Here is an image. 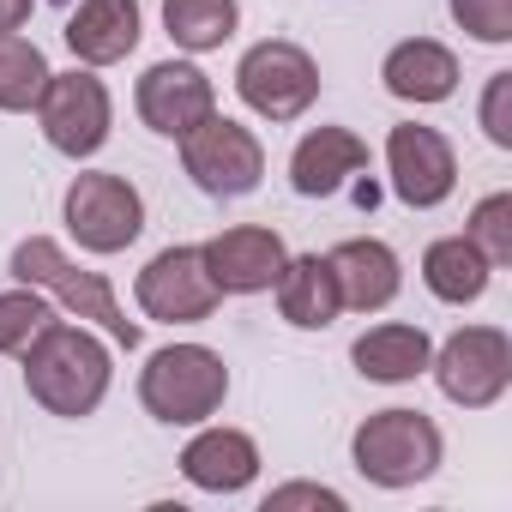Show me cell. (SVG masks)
Instances as JSON below:
<instances>
[{"mask_svg": "<svg viewBox=\"0 0 512 512\" xmlns=\"http://www.w3.org/2000/svg\"><path fill=\"white\" fill-rule=\"evenodd\" d=\"M19 362H25V392H31V404H43V410L61 416V422L97 416V404L109 398V380H115L109 344H103L85 320L73 326V314H67V320L55 314V320L31 338V350H25Z\"/></svg>", "mask_w": 512, "mask_h": 512, "instance_id": "obj_1", "label": "cell"}, {"mask_svg": "<svg viewBox=\"0 0 512 512\" xmlns=\"http://www.w3.org/2000/svg\"><path fill=\"white\" fill-rule=\"evenodd\" d=\"M7 272H13V284H31V290H43L61 314H73V320H91L109 344H121V350H139V320H127V308L115 302V290H109V278L103 272H85V266H73L67 260V247L55 241V235H25L19 247H13V260H7Z\"/></svg>", "mask_w": 512, "mask_h": 512, "instance_id": "obj_2", "label": "cell"}, {"mask_svg": "<svg viewBox=\"0 0 512 512\" xmlns=\"http://www.w3.org/2000/svg\"><path fill=\"white\" fill-rule=\"evenodd\" d=\"M229 398V362L211 344H163L139 368V404L163 428H199Z\"/></svg>", "mask_w": 512, "mask_h": 512, "instance_id": "obj_3", "label": "cell"}, {"mask_svg": "<svg viewBox=\"0 0 512 512\" xmlns=\"http://www.w3.org/2000/svg\"><path fill=\"white\" fill-rule=\"evenodd\" d=\"M446 458V434L434 428V416L422 410H374L356 434H350V464L374 482V488H416L440 470Z\"/></svg>", "mask_w": 512, "mask_h": 512, "instance_id": "obj_4", "label": "cell"}, {"mask_svg": "<svg viewBox=\"0 0 512 512\" xmlns=\"http://www.w3.org/2000/svg\"><path fill=\"white\" fill-rule=\"evenodd\" d=\"M235 97L260 115V121H272V127L302 121L320 103V67H314V55L302 43L266 37V43H253L235 61Z\"/></svg>", "mask_w": 512, "mask_h": 512, "instance_id": "obj_5", "label": "cell"}, {"mask_svg": "<svg viewBox=\"0 0 512 512\" xmlns=\"http://www.w3.org/2000/svg\"><path fill=\"white\" fill-rule=\"evenodd\" d=\"M181 145V169L205 199H247L266 181V145L253 127L229 121V115H205L193 133L175 139Z\"/></svg>", "mask_w": 512, "mask_h": 512, "instance_id": "obj_6", "label": "cell"}, {"mask_svg": "<svg viewBox=\"0 0 512 512\" xmlns=\"http://www.w3.org/2000/svg\"><path fill=\"white\" fill-rule=\"evenodd\" d=\"M61 223L85 253H127L145 235V193L115 169H85L61 199Z\"/></svg>", "mask_w": 512, "mask_h": 512, "instance_id": "obj_7", "label": "cell"}, {"mask_svg": "<svg viewBox=\"0 0 512 512\" xmlns=\"http://www.w3.org/2000/svg\"><path fill=\"white\" fill-rule=\"evenodd\" d=\"M37 127L61 157H73V163L97 157L115 133V103H109V85L97 79V67L49 73V85L37 97Z\"/></svg>", "mask_w": 512, "mask_h": 512, "instance_id": "obj_8", "label": "cell"}, {"mask_svg": "<svg viewBox=\"0 0 512 512\" xmlns=\"http://www.w3.org/2000/svg\"><path fill=\"white\" fill-rule=\"evenodd\" d=\"M428 374H434V386H440L446 404H458V410H488V404H500L506 386H512V338H506L500 326H458V332L434 350Z\"/></svg>", "mask_w": 512, "mask_h": 512, "instance_id": "obj_9", "label": "cell"}, {"mask_svg": "<svg viewBox=\"0 0 512 512\" xmlns=\"http://www.w3.org/2000/svg\"><path fill=\"white\" fill-rule=\"evenodd\" d=\"M133 302L145 320H163V326H199L217 314L223 290L211 284L199 247H163L145 260V272L133 278Z\"/></svg>", "mask_w": 512, "mask_h": 512, "instance_id": "obj_10", "label": "cell"}, {"mask_svg": "<svg viewBox=\"0 0 512 512\" xmlns=\"http://www.w3.org/2000/svg\"><path fill=\"white\" fill-rule=\"evenodd\" d=\"M386 175H392V193L398 205L410 211H434L452 199L458 187V151L440 127H416V121H398L386 133Z\"/></svg>", "mask_w": 512, "mask_h": 512, "instance_id": "obj_11", "label": "cell"}, {"mask_svg": "<svg viewBox=\"0 0 512 512\" xmlns=\"http://www.w3.org/2000/svg\"><path fill=\"white\" fill-rule=\"evenodd\" d=\"M133 109H139V121H145L157 139H181V133H193L205 115H217V85H211L205 67H193V61H157V67L139 73Z\"/></svg>", "mask_w": 512, "mask_h": 512, "instance_id": "obj_12", "label": "cell"}, {"mask_svg": "<svg viewBox=\"0 0 512 512\" xmlns=\"http://www.w3.org/2000/svg\"><path fill=\"white\" fill-rule=\"evenodd\" d=\"M199 260H205V272H211V284H217L223 296H260V290L278 284L290 247H284V235L266 229V223H235V229L199 241Z\"/></svg>", "mask_w": 512, "mask_h": 512, "instance_id": "obj_13", "label": "cell"}, {"mask_svg": "<svg viewBox=\"0 0 512 512\" xmlns=\"http://www.w3.org/2000/svg\"><path fill=\"white\" fill-rule=\"evenodd\" d=\"M326 266H332L338 302H344L350 314H380V308H392L398 290H404V260H398L380 235H350V241H338V247L326 253Z\"/></svg>", "mask_w": 512, "mask_h": 512, "instance_id": "obj_14", "label": "cell"}, {"mask_svg": "<svg viewBox=\"0 0 512 512\" xmlns=\"http://www.w3.org/2000/svg\"><path fill=\"white\" fill-rule=\"evenodd\" d=\"M181 476L199 494H241L260 476V440L241 428H211L199 422V434L181 446Z\"/></svg>", "mask_w": 512, "mask_h": 512, "instance_id": "obj_15", "label": "cell"}, {"mask_svg": "<svg viewBox=\"0 0 512 512\" xmlns=\"http://www.w3.org/2000/svg\"><path fill=\"white\" fill-rule=\"evenodd\" d=\"M368 169V145L350 127H308L290 151V187L302 199H332Z\"/></svg>", "mask_w": 512, "mask_h": 512, "instance_id": "obj_16", "label": "cell"}, {"mask_svg": "<svg viewBox=\"0 0 512 512\" xmlns=\"http://www.w3.org/2000/svg\"><path fill=\"white\" fill-rule=\"evenodd\" d=\"M61 37H67L79 67H115L139 49L145 13H139V0H79Z\"/></svg>", "mask_w": 512, "mask_h": 512, "instance_id": "obj_17", "label": "cell"}, {"mask_svg": "<svg viewBox=\"0 0 512 512\" xmlns=\"http://www.w3.org/2000/svg\"><path fill=\"white\" fill-rule=\"evenodd\" d=\"M380 85H386V97L416 103V109L446 103V97L458 91V55H452L446 43H434V37H404V43L386 49Z\"/></svg>", "mask_w": 512, "mask_h": 512, "instance_id": "obj_18", "label": "cell"}, {"mask_svg": "<svg viewBox=\"0 0 512 512\" xmlns=\"http://www.w3.org/2000/svg\"><path fill=\"white\" fill-rule=\"evenodd\" d=\"M350 362H356V374L374 380V386H410L416 374H428V362H434V338H428L422 326L380 320V326H368V332L350 344Z\"/></svg>", "mask_w": 512, "mask_h": 512, "instance_id": "obj_19", "label": "cell"}, {"mask_svg": "<svg viewBox=\"0 0 512 512\" xmlns=\"http://www.w3.org/2000/svg\"><path fill=\"white\" fill-rule=\"evenodd\" d=\"M272 290H278L284 326H296V332H326V326L344 314L338 278H332V266H326V253H290Z\"/></svg>", "mask_w": 512, "mask_h": 512, "instance_id": "obj_20", "label": "cell"}, {"mask_svg": "<svg viewBox=\"0 0 512 512\" xmlns=\"http://www.w3.org/2000/svg\"><path fill=\"white\" fill-rule=\"evenodd\" d=\"M488 278H494V266L482 260V247H476L470 235H440V241H428V253H422V284H428V296L446 302V308L482 302V296H488Z\"/></svg>", "mask_w": 512, "mask_h": 512, "instance_id": "obj_21", "label": "cell"}, {"mask_svg": "<svg viewBox=\"0 0 512 512\" xmlns=\"http://www.w3.org/2000/svg\"><path fill=\"white\" fill-rule=\"evenodd\" d=\"M241 25V7L235 0H163V31L175 49L187 55H211L235 37Z\"/></svg>", "mask_w": 512, "mask_h": 512, "instance_id": "obj_22", "label": "cell"}, {"mask_svg": "<svg viewBox=\"0 0 512 512\" xmlns=\"http://www.w3.org/2000/svg\"><path fill=\"white\" fill-rule=\"evenodd\" d=\"M49 55L19 37V31H0V115H31L43 85H49Z\"/></svg>", "mask_w": 512, "mask_h": 512, "instance_id": "obj_23", "label": "cell"}, {"mask_svg": "<svg viewBox=\"0 0 512 512\" xmlns=\"http://www.w3.org/2000/svg\"><path fill=\"white\" fill-rule=\"evenodd\" d=\"M49 320H55V302L43 290H31V284L0 290V356H25Z\"/></svg>", "mask_w": 512, "mask_h": 512, "instance_id": "obj_24", "label": "cell"}, {"mask_svg": "<svg viewBox=\"0 0 512 512\" xmlns=\"http://www.w3.org/2000/svg\"><path fill=\"white\" fill-rule=\"evenodd\" d=\"M464 235L482 247V260H488L494 272L512 266V193H488V199H476Z\"/></svg>", "mask_w": 512, "mask_h": 512, "instance_id": "obj_25", "label": "cell"}, {"mask_svg": "<svg viewBox=\"0 0 512 512\" xmlns=\"http://www.w3.org/2000/svg\"><path fill=\"white\" fill-rule=\"evenodd\" d=\"M446 13L464 37H476L488 49L512 43V0H446Z\"/></svg>", "mask_w": 512, "mask_h": 512, "instance_id": "obj_26", "label": "cell"}, {"mask_svg": "<svg viewBox=\"0 0 512 512\" xmlns=\"http://www.w3.org/2000/svg\"><path fill=\"white\" fill-rule=\"evenodd\" d=\"M476 121H482V139L494 151H512V73H488L482 103H476Z\"/></svg>", "mask_w": 512, "mask_h": 512, "instance_id": "obj_27", "label": "cell"}, {"mask_svg": "<svg viewBox=\"0 0 512 512\" xmlns=\"http://www.w3.org/2000/svg\"><path fill=\"white\" fill-rule=\"evenodd\" d=\"M290 506H320V512H344V494L326 482H284L266 494V512H290Z\"/></svg>", "mask_w": 512, "mask_h": 512, "instance_id": "obj_28", "label": "cell"}, {"mask_svg": "<svg viewBox=\"0 0 512 512\" xmlns=\"http://www.w3.org/2000/svg\"><path fill=\"white\" fill-rule=\"evenodd\" d=\"M37 13V0H0V31H25Z\"/></svg>", "mask_w": 512, "mask_h": 512, "instance_id": "obj_29", "label": "cell"}]
</instances>
